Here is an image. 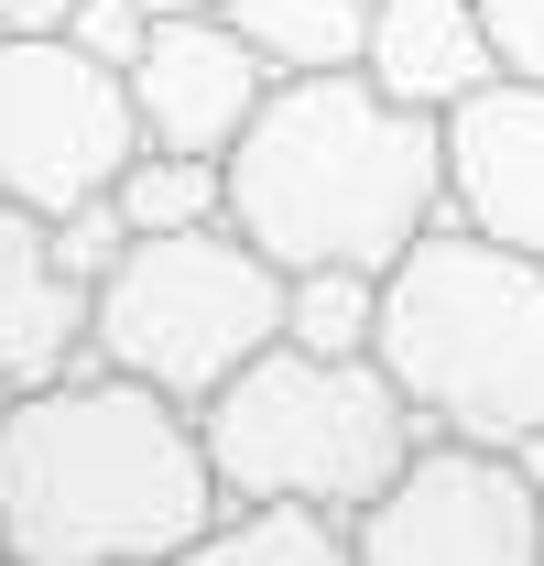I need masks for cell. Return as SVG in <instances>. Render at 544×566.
<instances>
[{
	"label": "cell",
	"mask_w": 544,
	"mask_h": 566,
	"mask_svg": "<svg viewBox=\"0 0 544 566\" xmlns=\"http://www.w3.org/2000/svg\"><path fill=\"white\" fill-rule=\"evenodd\" d=\"M197 403L132 370H66L0 392V534L11 566H175L218 523Z\"/></svg>",
	"instance_id": "cell-1"
},
{
	"label": "cell",
	"mask_w": 544,
	"mask_h": 566,
	"mask_svg": "<svg viewBox=\"0 0 544 566\" xmlns=\"http://www.w3.org/2000/svg\"><path fill=\"white\" fill-rule=\"evenodd\" d=\"M229 218L283 273H305V262L393 273L447 218V120L404 109L359 66L272 76L262 120L229 142Z\"/></svg>",
	"instance_id": "cell-2"
},
{
	"label": "cell",
	"mask_w": 544,
	"mask_h": 566,
	"mask_svg": "<svg viewBox=\"0 0 544 566\" xmlns=\"http://www.w3.org/2000/svg\"><path fill=\"white\" fill-rule=\"evenodd\" d=\"M381 370L425 424L523 447L544 424V251H512L469 218H436L381 273Z\"/></svg>",
	"instance_id": "cell-3"
},
{
	"label": "cell",
	"mask_w": 544,
	"mask_h": 566,
	"mask_svg": "<svg viewBox=\"0 0 544 566\" xmlns=\"http://www.w3.org/2000/svg\"><path fill=\"white\" fill-rule=\"evenodd\" d=\"M197 424H207V458H218L229 501L294 491V501H338L348 523L393 491V469L436 436L425 403L381 370V349L327 359V349H294V338H272L251 370H229L197 403Z\"/></svg>",
	"instance_id": "cell-4"
},
{
	"label": "cell",
	"mask_w": 544,
	"mask_h": 566,
	"mask_svg": "<svg viewBox=\"0 0 544 566\" xmlns=\"http://www.w3.org/2000/svg\"><path fill=\"white\" fill-rule=\"evenodd\" d=\"M283 305H294V273L240 218L132 229V251L98 273V359L175 403H207L229 370H251L283 338Z\"/></svg>",
	"instance_id": "cell-5"
},
{
	"label": "cell",
	"mask_w": 544,
	"mask_h": 566,
	"mask_svg": "<svg viewBox=\"0 0 544 566\" xmlns=\"http://www.w3.org/2000/svg\"><path fill=\"white\" fill-rule=\"evenodd\" d=\"M132 66L87 55L76 33H0V197L76 218L98 208L142 153Z\"/></svg>",
	"instance_id": "cell-6"
},
{
	"label": "cell",
	"mask_w": 544,
	"mask_h": 566,
	"mask_svg": "<svg viewBox=\"0 0 544 566\" xmlns=\"http://www.w3.org/2000/svg\"><path fill=\"white\" fill-rule=\"evenodd\" d=\"M359 556L370 566H534L544 556V491L512 447L436 424L393 469V491L359 512Z\"/></svg>",
	"instance_id": "cell-7"
},
{
	"label": "cell",
	"mask_w": 544,
	"mask_h": 566,
	"mask_svg": "<svg viewBox=\"0 0 544 566\" xmlns=\"http://www.w3.org/2000/svg\"><path fill=\"white\" fill-rule=\"evenodd\" d=\"M272 55L207 0V11H164L153 44L132 55V98H142V132L175 142V153H229V142L262 120L272 98Z\"/></svg>",
	"instance_id": "cell-8"
},
{
	"label": "cell",
	"mask_w": 544,
	"mask_h": 566,
	"mask_svg": "<svg viewBox=\"0 0 544 566\" xmlns=\"http://www.w3.org/2000/svg\"><path fill=\"white\" fill-rule=\"evenodd\" d=\"M447 218L544 251V76H490L447 109Z\"/></svg>",
	"instance_id": "cell-9"
},
{
	"label": "cell",
	"mask_w": 544,
	"mask_h": 566,
	"mask_svg": "<svg viewBox=\"0 0 544 566\" xmlns=\"http://www.w3.org/2000/svg\"><path fill=\"white\" fill-rule=\"evenodd\" d=\"M98 370V273H76L44 208L0 197V392Z\"/></svg>",
	"instance_id": "cell-10"
},
{
	"label": "cell",
	"mask_w": 544,
	"mask_h": 566,
	"mask_svg": "<svg viewBox=\"0 0 544 566\" xmlns=\"http://www.w3.org/2000/svg\"><path fill=\"white\" fill-rule=\"evenodd\" d=\"M359 76L393 87L404 109H458L469 87L501 76V33H490V0H370V44Z\"/></svg>",
	"instance_id": "cell-11"
},
{
	"label": "cell",
	"mask_w": 544,
	"mask_h": 566,
	"mask_svg": "<svg viewBox=\"0 0 544 566\" xmlns=\"http://www.w3.org/2000/svg\"><path fill=\"white\" fill-rule=\"evenodd\" d=\"M197 556L218 566H348L359 556V523L338 501H294V491H262V501H218V523L197 534Z\"/></svg>",
	"instance_id": "cell-12"
},
{
	"label": "cell",
	"mask_w": 544,
	"mask_h": 566,
	"mask_svg": "<svg viewBox=\"0 0 544 566\" xmlns=\"http://www.w3.org/2000/svg\"><path fill=\"white\" fill-rule=\"evenodd\" d=\"M218 11H229L283 76L359 66V44H370V0H218Z\"/></svg>",
	"instance_id": "cell-13"
},
{
	"label": "cell",
	"mask_w": 544,
	"mask_h": 566,
	"mask_svg": "<svg viewBox=\"0 0 544 566\" xmlns=\"http://www.w3.org/2000/svg\"><path fill=\"white\" fill-rule=\"evenodd\" d=\"M109 208L132 229H197V218H229V153H175V142H142L132 175L109 186Z\"/></svg>",
	"instance_id": "cell-14"
},
{
	"label": "cell",
	"mask_w": 544,
	"mask_h": 566,
	"mask_svg": "<svg viewBox=\"0 0 544 566\" xmlns=\"http://www.w3.org/2000/svg\"><path fill=\"white\" fill-rule=\"evenodd\" d=\"M283 338H294V349H327V359H359L381 338V273H359V262H305V273H294V305H283Z\"/></svg>",
	"instance_id": "cell-15"
},
{
	"label": "cell",
	"mask_w": 544,
	"mask_h": 566,
	"mask_svg": "<svg viewBox=\"0 0 544 566\" xmlns=\"http://www.w3.org/2000/svg\"><path fill=\"white\" fill-rule=\"evenodd\" d=\"M153 22H164L153 0H76L66 11V33L87 44V55H109V66H132L142 44H153Z\"/></svg>",
	"instance_id": "cell-16"
},
{
	"label": "cell",
	"mask_w": 544,
	"mask_h": 566,
	"mask_svg": "<svg viewBox=\"0 0 544 566\" xmlns=\"http://www.w3.org/2000/svg\"><path fill=\"white\" fill-rule=\"evenodd\" d=\"M490 33L512 76H544V0H490Z\"/></svg>",
	"instance_id": "cell-17"
},
{
	"label": "cell",
	"mask_w": 544,
	"mask_h": 566,
	"mask_svg": "<svg viewBox=\"0 0 544 566\" xmlns=\"http://www.w3.org/2000/svg\"><path fill=\"white\" fill-rule=\"evenodd\" d=\"M76 0H0V33H66Z\"/></svg>",
	"instance_id": "cell-18"
},
{
	"label": "cell",
	"mask_w": 544,
	"mask_h": 566,
	"mask_svg": "<svg viewBox=\"0 0 544 566\" xmlns=\"http://www.w3.org/2000/svg\"><path fill=\"white\" fill-rule=\"evenodd\" d=\"M512 458H523V469H534V491H544V424H534V436H523V447H512Z\"/></svg>",
	"instance_id": "cell-19"
},
{
	"label": "cell",
	"mask_w": 544,
	"mask_h": 566,
	"mask_svg": "<svg viewBox=\"0 0 544 566\" xmlns=\"http://www.w3.org/2000/svg\"><path fill=\"white\" fill-rule=\"evenodd\" d=\"M153 11H207V0H153Z\"/></svg>",
	"instance_id": "cell-20"
}]
</instances>
